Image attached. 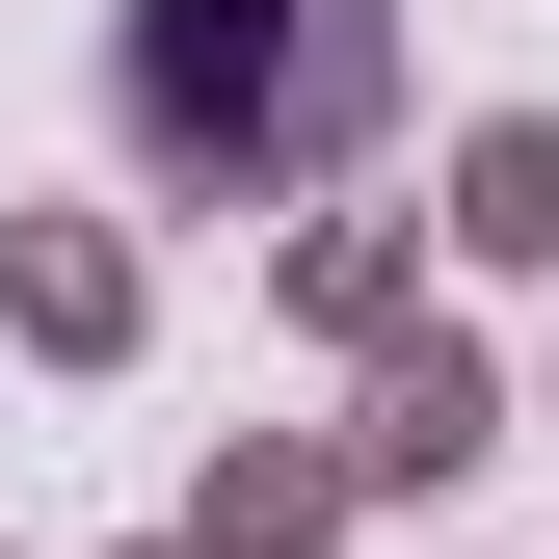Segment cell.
<instances>
[{
	"mask_svg": "<svg viewBox=\"0 0 559 559\" xmlns=\"http://www.w3.org/2000/svg\"><path fill=\"white\" fill-rule=\"evenodd\" d=\"M107 133L160 187H214V214H266V187L400 133V27L373 0H133L107 27Z\"/></svg>",
	"mask_w": 559,
	"mask_h": 559,
	"instance_id": "cell-1",
	"label": "cell"
}]
</instances>
